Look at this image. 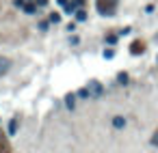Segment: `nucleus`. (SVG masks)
<instances>
[{"instance_id": "f257e3e1", "label": "nucleus", "mask_w": 158, "mask_h": 153, "mask_svg": "<svg viewBox=\"0 0 158 153\" xmlns=\"http://www.w3.org/2000/svg\"><path fill=\"white\" fill-rule=\"evenodd\" d=\"M117 7H119V0H95L97 13L104 15V17H113L117 13Z\"/></svg>"}, {"instance_id": "f03ea898", "label": "nucleus", "mask_w": 158, "mask_h": 153, "mask_svg": "<svg viewBox=\"0 0 158 153\" xmlns=\"http://www.w3.org/2000/svg\"><path fill=\"white\" fill-rule=\"evenodd\" d=\"M89 93H91V97H93V99H100V97L104 95V86H102L97 80H91V82H89Z\"/></svg>"}, {"instance_id": "7ed1b4c3", "label": "nucleus", "mask_w": 158, "mask_h": 153, "mask_svg": "<svg viewBox=\"0 0 158 153\" xmlns=\"http://www.w3.org/2000/svg\"><path fill=\"white\" fill-rule=\"evenodd\" d=\"M145 52V43L137 39V41H132V45H130V54H134V56H139V54H143Z\"/></svg>"}, {"instance_id": "20e7f679", "label": "nucleus", "mask_w": 158, "mask_h": 153, "mask_svg": "<svg viewBox=\"0 0 158 153\" xmlns=\"http://www.w3.org/2000/svg\"><path fill=\"white\" fill-rule=\"evenodd\" d=\"M18 127H20V119H18V117H13V119L9 121V127H7L9 136H15V132H18Z\"/></svg>"}, {"instance_id": "39448f33", "label": "nucleus", "mask_w": 158, "mask_h": 153, "mask_svg": "<svg viewBox=\"0 0 158 153\" xmlns=\"http://www.w3.org/2000/svg\"><path fill=\"white\" fill-rule=\"evenodd\" d=\"M37 9H39V7H37L35 2H30V0L22 7V11H24V13H28V15H37Z\"/></svg>"}, {"instance_id": "423d86ee", "label": "nucleus", "mask_w": 158, "mask_h": 153, "mask_svg": "<svg viewBox=\"0 0 158 153\" xmlns=\"http://www.w3.org/2000/svg\"><path fill=\"white\" fill-rule=\"evenodd\" d=\"M9 67H11V61L7 56H0V75H4L9 71Z\"/></svg>"}, {"instance_id": "0eeeda50", "label": "nucleus", "mask_w": 158, "mask_h": 153, "mask_svg": "<svg viewBox=\"0 0 158 153\" xmlns=\"http://www.w3.org/2000/svg\"><path fill=\"white\" fill-rule=\"evenodd\" d=\"M0 153H11V147L7 143V138H4V134L0 132Z\"/></svg>"}, {"instance_id": "6e6552de", "label": "nucleus", "mask_w": 158, "mask_h": 153, "mask_svg": "<svg viewBox=\"0 0 158 153\" xmlns=\"http://www.w3.org/2000/svg\"><path fill=\"white\" fill-rule=\"evenodd\" d=\"M65 106H67L69 110H74V108H76V95H74V93L65 95Z\"/></svg>"}, {"instance_id": "1a4fd4ad", "label": "nucleus", "mask_w": 158, "mask_h": 153, "mask_svg": "<svg viewBox=\"0 0 158 153\" xmlns=\"http://www.w3.org/2000/svg\"><path fill=\"white\" fill-rule=\"evenodd\" d=\"M113 127L115 129H123L126 127V119L123 117H113Z\"/></svg>"}, {"instance_id": "9d476101", "label": "nucleus", "mask_w": 158, "mask_h": 153, "mask_svg": "<svg viewBox=\"0 0 158 153\" xmlns=\"http://www.w3.org/2000/svg\"><path fill=\"white\" fill-rule=\"evenodd\" d=\"M76 97H80V99H91V93H89V86H83L78 93H76Z\"/></svg>"}, {"instance_id": "9b49d317", "label": "nucleus", "mask_w": 158, "mask_h": 153, "mask_svg": "<svg viewBox=\"0 0 158 153\" xmlns=\"http://www.w3.org/2000/svg\"><path fill=\"white\" fill-rule=\"evenodd\" d=\"M48 22H50V24H59V22H61V13H56V11H52V13L48 15Z\"/></svg>"}, {"instance_id": "f8f14e48", "label": "nucleus", "mask_w": 158, "mask_h": 153, "mask_svg": "<svg viewBox=\"0 0 158 153\" xmlns=\"http://www.w3.org/2000/svg\"><path fill=\"white\" fill-rule=\"evenodd\" d=\"M74 15H76V20H78V22H85V20H87V11H85V9H78Z\"/></svg>"}, {"instance_id": "ddd939ff", "label": "nucleus", "mask_w": 158, "mask_h": 153, "mask_svg": "<svg viewBox=\"0 0 158 153\" xmlns=\"http://www.w3.org/2000/svg\"><path fill=\"white\" fill-rule=\"evenodd\" d=\"M117 82H119V84H128V73H117Z\"/></svg>"}, {"instance_id": "4468645a", "label": "nucleus", "mask_w": 158, "mask_h": 153, "mask_svg": "<svg viewBox=\"0 0 158 153\" xmlns=\"http://www.w3.org/2000/svg\"><path fill=\"white\" fill-rule=\"evenodd\" d=\"M106 43H108V45H115V43H117V35H113V32L106 35Z\"/></svg>"}, {"instance_id": "2eb2a0df", "label": "nucleus", "mask_w": 158, "mask_h": 153, "mask_svg": "<svg viewBox=\"0 0 158 153\" xmlns=\"http://www.w3.org/2000/svg\"><path fill=\"white\" fill-rule=\"evenodd\" d=\"M37 26H39V30L46 32V30H48V26H50V22H48V20H39V24H37Z\"/></svg>"}, {"instance_id": "dca6fc26", "label": "nucleus", "mask_w": 158, "mask_h": 153, "mask_svg": "<svg viewBox=\"0 0 158 153\" xmlns=\"http://www.w3.org/2000/svg\"><path fill=\"white\" fill-rule=\"evenodd\" d=\"M115 56V50H113V48H106L104 50V58H113Z\"/></svg>"}, {"instance_id": "f3484780", "label": "nucleus", "mask_w": 158, "mask_h": 153, "mask_svg": "<svg viewBox=\"0 0 158 153\" xmlns=\"http://www.w3.org/2000/svg\"><path fill=\"white\" fill-rule=\"evenodd\" d=\"M26 2H28V0H13V4H15V7H20V9H22V7H24V4H26Z\"/></svg>"}, {"instance_id": "a211bd4d", "label": "nucleus", "mask_w": 158, "mask_h": 153, "mask_svg": "<svg viewBox=\"0 0 158 153\" xmlns=\"http://www.w3.org/2000/svg\"><path fill=\"white\" fill-rule=\"evenodd\" d=\"M152 145H154V147H158V129L154 132V136H152Z\"/></svg>"}, {"instance_id": "6ab92c4d", "label": "nucleus", "mask_w": 158, "mask_h": 153, "mask_svg": "<svg viewBox=\"0 0 158 153\" xmlns=\"http://www.w3.org/2000/svg\"><path fill=\"white\" fill-rule=\"evenodd\" d=\"M32 2H35L37 7H46V4H48V0H32Z\"/></svg>"}, {"instance_id": "aec40b11", "label": "nucleus", "mask_w": 158, "mask_h": 153, "mask_svg": "<svg viewBox=\"0 0 158 153\" xmlns=\"http://www.w3.org/2000/svg\"><path fill=\"white\" fill-rule=\"evenodd\" d=\"M67 30H69V32L76 30V22H69V24H67Z\"/></svg>"}, {"instance_id": "412c9836", "label": "nucleus", "mask_w": 158, "mask_h": 153, "mask_svg": "<svg viewBox=\"0 0 158 153\" xmlns=\"http://www.w3.org/2000/svg\"><path fill=\"white\" fill-rule=\"evenodd\" d=\"M128 32H132V28H130V26H126V28H123L121 32H119V35H128Z\"/></svg>"}, {"instance_id": "4be33fe9", "label": "nucleus", "mask_w": 158, "mask_h": 153, "mask_svg": "<svg viewBox=\"0 0 158 153\" xmlns=\"http://www.w3.org/2000/svg\"><path fill=\"white\" fill-rule=\"evenodd\" d=\"M56 2H59V4H61V7H65V4H67V2H69V0H56Z\"/></svg>"}]
</instances>
